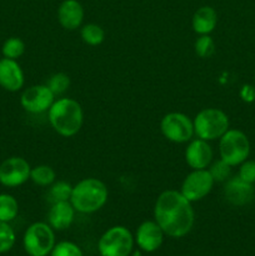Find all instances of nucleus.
I'll use <instances>...</instances> for the list:
<instances>
[{"label": "nucleus", "mask_w": 255, "mask_h": 256, "mask_svg": "<svg viewBox=\"0 0 255 256\" xmlns=\"http://www.w3.org/2000/svg\"><path fill=\"white\" fill-rule=\"evenodd\" d=\"M132 256H142V254H140V252H132Z\"/></svg>", "instance_id": "31"}, {"label": "nucleus", "mask_w": 255, "mask_h": 256, "mask_svg": "<svg viewBox=\"0 0 255 256\" xmlns=\"http://www.w3.org/2000/svg\"><path fill=\"white\" fill-rule=\"evenodd\" d=\"M219 155L230 166H238L250 155V142L242 130L229 129L219 139Z\"/></svg>", "instance_id": "6"}, {"label": "nucleus", "mask_w": 255, "mask_h": 256, "mask_svg": "<svg viewBox=\"0 0 255 256\" xmlns=\"http://www.w3.org/2000/svg\"><path fill=\"white\" fill-rule=\"evenodd\" d=\"M192 122L196 138L206 142L219 140L230 126L228 115L218 108H205L200 110L192 119Z\"/></svg>", "instance_id": "4"}, {"label": "nucleus", "mask_w": 255, "mask_h": 256, "mask_svg": "<svg viewBox=\"0 0 255 256\" xmlns=\"http://www.w3.org/2000/svg\"><path fill=\"white\" fill-rule=\"evenodd\" d=\"M48 120L56 134L62 138H72L82 129L84 112L80 102L75 99L59 98L48 110Z\"/></svg>", "instance_id": "2"}, {"label": "nucleus", "mask_w": 255, "mask_h": 256, "mask_svg": "<svg viewBox=\"0 0 255 256\" xmlns=\"http://www.w3.org/2000/svg\"><path fill=\"white\" fill-rule=\"evenodd\" d=\"M240 98L245 102H252L255 100V88L252 85H244L240 89Z\"/></svg>", "instance_id": "30"}, {"label": "nucleus", "mask_w": 255, "mask_h": 256, "mask_svg": "<svg viewBox=\"0 0 255 256\" xmlns=\"http://www.w3.org/2000/svg\"><path fill=\"white\" fill-rule=\"evenodd\" d=\"M54 102L55 95L46 84L32 85L26 88L20 95V105L29 114L48 112Z\"/></svg>", "instance_id": "11"}, {"label": "nucleus", "mask_w": 255, "mask_h": 256, "mask_svg": "<svg viewBox=\"0 0 255 256\" xmlns=\"http://www.w3.org/2000/svg\"><path fill=\"white\" fill-rule=\"evenodd\" d=\"M214 184V179L208 169L192 170L182 180L179 192L189 202H196L210 194Z\"/></svg>", "instance_id": "9"}, {"label": "nucleus", "mask_w": 255, "mask_h": 256, "mask_svg": "<svg viewBox=\"0 0 255 256\" xmlns=\"http://www.w3.org/2000/svg\"><path fill=\"white\" fill-rule=\"evenodd\" d=\"M55 242L54 229L48 222H32L25 230L22 238L24 250L29 256H48Z\"/></svg>", "instance_id": "5"}, {"label": "nucleus", "mask_w": 255, "mask_h": 256, "mask_svg": "<svg viewBox=\"0 0 255 256\" xmlns=\"http://www.w3.org/2000/svg\"><path fill=\"white\" fill-rule=\"evenodd\" d=\"M30 180L38 186L49 188L56 180V172L50 165H36V166L32 168Z\"/></svg>", "instance_id": "19"}, {"label": "nucleus", "mask_w": 255, "mask_h": 256, "mask_svg": "<svg viewBox=\"0 0 255 256\" xmlns=\"http://www.w3.org/2000/svg\"><path fill=\"white\" fill-rule=\"evenodd\" d=\"M75 212L76 210L74 209L70 200L69 202H54L48 212V224L58 232L66 230L74 222Z\"/></svg>", "instance_id": "17"}, {"label": "nucleus", "mask_w": 255, "mask_h": 256, "mask_svg": "<svg viewBox=\"0 0 255 256\" xmlns=\"http://www.w3.org/2000/svg\"><path fill=\"white\" fill-rule=\"evenodd\" d=\"M232 166H230L224 160L219 159L215 160V162H212V164L209 165L208 170L212 174L215 182H225L232 176Z\"/></svg>", "instance_id": "26"}, {"label": "nucleus", "mask_w": 255, "mask_h": 256, "mask_svg": "<svg viewBox=\"0 0 255 256\" xmlns=\"http://www.w3.org/2000/svg\"><path fill=\"white\" fill-rule=\"evenodd\" d=\"M160 132L162 136L174 144L189 142L195 135L194 122L184 112H168L160 122Z\"/></svg>", "instance_id": "8"}, {"label": "nucleus", "mask_w": 255, "mask_h": 256, "mask_svg": "<svg viewBox=\"0 0 255 256\" xmlns=\"http://www.w3.org/2000/svg\"><path fill=\"white\" fill-rule=\"evenodd\" d=\"M15 232L9 222H0V254L10 252L15 245Z\"/></svg>", "instance_id": "25"}, {"label": "nucleus", "mask_w": 255, "mask_h": 256, "mask_svg": "<svg viewBox=\"0 0 255 256\" xmlns=\"http://www.w3.org/2000/svg\"><path fill=\"white\" fill-rule=\"evenodd\" d=\"M195 54L202 59H208L215 52V42L210 35H199L194 42Z\"/></svg>", "instance_id": "27"}, {"label": "nucleus", "mask_w": 255, "mask_h": 256, "mask_svg": "<svg viewBox=\"0 0 255 256\" xmlns=\"http://www.w3.org/2000/svg\"><path fill=\"white\" fill-rule=\"evenodd\" d=\"M25 82L24 72L18 60L2 58L0 59V86L10 92L22 89Z\"/></svg>", "instance_id": "15"}, {"label": "nucleus", "mask_w": 255, "mask_h": 256, "mask_svg": "<svg viewBox=\"0 0 255 256\" xmlns=\"http://www.w3.org/2000/svg\"><path fill=\"white\" fill-rule=\"evenodd\" d=\"M84 8L78 0H62L58 8V22L65 30H76L84 22Z\"/></svg>", "instance_id": "16"}, {"label": "nucleus", "mask_w": 255, "mask_h": 256, "mask_svg": "<svg viewBox=\"0 0 255 256\" xmlns=\"http://www.w3.org/2000/svg\"><path fill=\"white\" fill-rule=\"evenodd\" d=\"M255 190L252 184L244 182L239 176H230L224 185V198L234 206H244L254 199Z\"/></svg>", "instance_id": "14"}, {"label": "nucleus", "mask_w": 255, "mask_h": 256, "mask_svg": "<svg viewBox=\"0 0 255 256\" xmlns=\"http://www.w3.org/2000/svg\"><path fill=\"white\" fill-rule=\"evenodd\" d=\"M46 85L55 96H60L70 88V78L65 72H55L48 79Z\"/></svg>", "instance_id": "24"}, {"label": "nucleus", "mask_w": 255, "mask_h": 256, "mask_svg": "<svg viewBox=\"0 0 255 256\" xmlns=\"http://www.w3.org/2000/svg\"><path fill=\"white\" fill-rule=\"evenodd\" d=\"M238 176L249 184H255V160L246 159L239 165Z\"/></svg>", "instance_id": "29"}, {"label": "nucleus", "mask_w": 255, "mask_h": 256, "mask_svg": "<svg viewBox=\"0 0 255 256\" xmlns=\"http://www.w3.org/2000/svg\"><path fill=\"white\" fill-rule=\"evenodd\" d=\"M19 214V204L12 195L0 194V222H10Z\"/></svg>", "instance_id": "21"}, {"label": "nucleus", "mask_w": 255, "mask_h": 256, "mask_svg": "<svg viewBox=\"0 0 255 256\" xmlns=\"http://www.w3.org/2000/svg\"><path fill=\"white\" fill-rule=\"evenodd\" d=\"M109 190L104 182L96 178H85L72 185L70 202L76 212L92 214L106 204Z\"/></svg>", "instance_id": "3"}, {"label": "nucleus", "mask_w": 255, "mask_h": 256, "mask_svg": "<svg viewBox=\"0 0 255 256\" xmlns=\"http://www.w3.org/2000/svg\"><path fill=\"white\" fill-rule=\"evenodd\" d=\"M212 156H214L212 148L206 140L196 138L188 142L185 149V162L192 168V170L208 169L212 164Z\"/></svg>", "instance_id": "13"}, {"label": "nucleus", "mask_w": 255, "mask_h": 256, "mask_svg": "<svg viewBox=\"0 0 255 256\" xmlns=\"http://www.w3.org/2000/svg\"><path fill=\"white\" fill-rule=\"evenodd\" d=\"M154 220L168 236L184 238L192 232L195 222L192 202L178 190H165L155 202Z\"/></svg>", "instance_id": "1"}, {"label": "nucleus", "mask_w": 255, "mask_h": 256, "mask_svg": "<svg viewBox=\"0 0 255 256\" xmlns=\"http://www.w3.org/2000/svg\"><path fill=\"white\" fill-rule=\"evenodd\" d=\"M2 56L8 59L18 60L25 52V42L18 36H10L2 42Z\"/></svg>", "instance_id": "23"}, {"label": "nucleus", "mask_w": 255, "mask_h": 256, "mask_svg": "<svg viewBox=\"0 0 255 256\" xmlns=\"http://www.w3.org/2000/svg\"><path fill=\"white\" fill-rule=\"evenodd\" d=\"M72 185L70 182H64V180H55L48 190V200L50 204L60 202H69L72 196Z\"/></svg>", "instance_id": "20"}, {"label": "nucleus", "mask_w": 255, "mask_h": 256, "mask_svg": "<svg viewBox=\"0 0 255 256\" xmlns=\"http://www.w3.org/2000/svg\"><path fill=\"white\" fill-rule=\"evenodd\" d=\"M135 240L128 228L116 225L108 229L100 236L98 250L100 256H130Z\"/></svg>", "instance_id": "7"}, {"label": "nucleus", "mask_w": 255, "mask_h": 256, "mask_svg": "<svg viewBox=\"0 0 255 256\" xmlns=\"http://www.w3.org/2000/svg\"><path fill=\"white\" fill-rule=\"evenodd\" d=\"M218 25L216 10L209 5L200 6L192 18V28L198 35H210Z\"/></svg>", "instance_id": "18"}, {"label": "nucleus", "mask_w": 255, "mask_h": 256, "mask_svg": "<svg viewBox=\"0 0 255 256\" xmlns=\"http://www.w3.org/2000/svg\"><path fill=\"white\" fill-rule=\"evenodd\" d=\"M164 236V232L155 220H145L138 226L134 240L142 252H154L162 245Z\"/></svg>", "instance_id": "12"}, {"label": "nucleus", "mask_w": 255, "mask_h": 256, "mask_svg": "<svg viewBox=\"0 0 255 256\" xmlns=\"http://www.w3.org/2000/svg\"><path fill=\"white\" fill-rule=\"evenodd\" d=\"M32 166L22 156H10L0 164V184L5 188H19L30 180Z\"/></svg>", "instance_id": "10"}, {"label": "nucleus", "mask_w": 255, "mask_h": 256, "mask_svg": "<svg viewBox=\"0 0 255 256\" xmlns=\"http://www.w3.org/2000/svg\"><path fill=\"white\" fill-rule=\"evenodd\" d=\"M80 36L86 45L90 46H98L105 40V32L100 25L89 22L82 25L80 29Z\"/></svg>", "instance_id": "22"}, {"label": "nucleus", "mask_w": 255, "mask_h": 256, "mask_svg": "<svg viewBox=\"0 0 255 256\" xmlns=\"http://www.w3.org/2000/svg\"><path fill=\"white\" fill-rule=\"evenodd\" d=\"M50 256H84L82 249L72 242H60L54 245Z\"/></svg>", "instance_id": "28"}]
</instances>
